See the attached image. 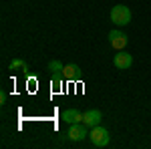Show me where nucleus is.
<instances>
[{
    "mask_svg": "<svg viewBox=\"0 0 151 149\" xmlns=\"http://www.w3.org/2000/svg\"><path fill=\"white\" fill-rule=\"evenodd\" d=\"M63 73H52V81H50V85H52V89L55 91H58L60 87H63Z\"/></svg>",
    "mask_w": 151,
    "mask_h": 149,
    "instance_id": "10",
    "label": "nucleus"
},
{
    "mask_svg": "<svg viewBox=\"0 0 151 149\" xmlns=\"http://www.w3.org/2000/svg\"><path fill=\"white\" fill-rule=\"evenodd\" d=\"M101 121H103V113H101L99 109H89V111H85L83 123L89 127V129H93V127L101 125Z\"/></svg>",
    "mask_w": 151,
    "mask_h": 149,
    "instance_id": "6",
    "label": "nucleus"
},
{
    "mask_svg": "<svg viewBox=\"0 0 151 149\" xmlns=\"http://www.w3.org/2000/svg\"><path fill=\"white\" fill-rule=\"evenodd\" d=\"M109 18L117 26H127L131 22V10H129V6H125V4H115L111 8V12H109Z\"/></svg>",
    "mask_w": 151,
    "mask_h": 149,
    "instance_id": "1",
    "label": "nucleus"
},
{
    "mask_svg": "<svg viewBox=\"0 0 151 149\" xmlns=\"http://www.w3.org/2000/svg\"><path fill=\"white\" fill-rule=\"evenodd\" d=\"M8 69H10V71L22 69V73H28V65L24 63L22 58H12V60H10V65H8Z\"/></svg>",
    "mask_w": 151,
    "mask_h": 149,
    "instance_id": "9",
    "label": "nucleus"
},
{
    "mask_svg": "<svg viewBox=\"0 0 151 149\" xmlns=\"http://www.w3.org/2000/svg\"><path fill=\"white\" fill-rule=\"evenodd\" d=\"M127 42H129V38H127V35L125 32H121V30H109V45L113 46L115 50H123L125 46H127Z\"/></svg>",
    "mask_w": 151,
    "mask_h": 149,
    "instance_id": "3",
    "label": "nucleus"
},
{
    "mask_svg": "<svg viewBox=\"0 0 151 149\" xmlns=\"http://www.w3.org/2000/svg\"><path fill=\"white\" fill-rule=\"evenodd\" d=\"M69 139L70 141H83L85 137H89V127L85 125V123H73V125L69 127Z\"/></svg>",
    "mask_w": 151,
    "mask_h": 149,
    "instance_id": "4",
    "label": "nucleus"
},
{
    "mask_svg": "<svg viewBox=\"0 0 151 149\" xmlns=\"http://www.w3.org/2000/svg\"><path fill=\"white\" fill-rule=\"evenodd\" d=\"M63 75H65V79H67V81H79V79H81V69H79L77 65H65Z\"/></svg>",
    "mask_w": 151,
    "mask_h": 149,
    "instance_id": "8",
    "label": "nucleus"
},
{
    "mask_svg": "<svg viewBox=\"0 0 151 149\" xmlns=\"http://www.w3.org/2000/svg\"><path fill=\"white\" fill-rule=\"evenodd\" d=\"M63 69H65V65L60 60H50L48 63V71L50 73H63Z\"/></svg>",
    "mask_w": 151,
    "mask_h": 149,
    "instance_id": "11",
    "label": "nucleus"
},
{
    "mask_svg": "<svg viewBox=\"0 0 151 149\" xmlns=\"http://www.w3.org/2000/svg\"><path fill=\"white\" fill-rule=\"evenodd\" d=\"M0 105H6V93H0Z\"/></svg>",
    "mask_w": 151,
    "mask_h": 149,
    "instance_id": "12",
    "label": "nucleus"
},
{
    "mask_svg": "<svg viewBox=\"0 0 151 149\" xmlns=\"http://www.w3.org/2000/svg\"><path fill=\"white\" fill-rule=\"evenodd\" d=\"M83 117H85V113H81L79 109H67V111H63V115H60V119H63L65 123H69V125L81 123Z\"/></svg>",
    "mask_w": 151,
    "mask_h": 149,
    "instance_id": "7",
    "label": "nucleus"
},
{
    "mask_svg": "<svg viewBox=\"0 0 151 149\" xmlns=\"http://www.w3.org/2000/svg\"><path fill=\"white\" fill-rule=\"evenodd\" d=\"M89 141L93 147H107L109 141H111V135H109V129H105L103 125H97L89 131Z\"/></svg>",
    "mask_w": 151,
    "mask_h": 149,
    "instance_id": "2",
    "label": "nucleus"
},
{
    "mask_svg": "<svg viewBox=\"0 0 151 149\" xmlns=\"http://www.w3.org/2000/svg\"><path fill=\"white\" fill-rule=\"evenodd\" d=\"M113 65H115L119 71H127L131 65H133V57L129 55L127 50H117V55L113 57Z\"/></svg>",
    "mask_w": 151,
    "mask_h": 149,
    "instance_id": "5",
    "label": "nucleus"
}]
</instances>
